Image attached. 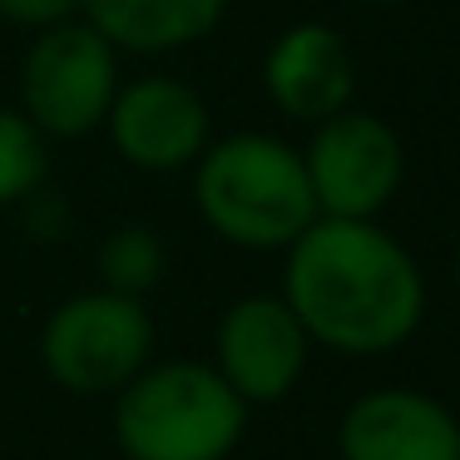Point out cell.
I'll list each match as a JSON object with an SVG mask.
<instances>
[{
    "label": "cell",
    "mask_w": 460,
    "mask_h": 460,
    "mask_svg": "<svg viewBox=\"0 0 460 460\" xmlns=\"http://www.w3.org/2000/svg\"><path fill=\"white\" fill-rule=\"evenodd\" d=\"M450 272H456V288H460V243H456V262H450Z\"/></svg>",
    "instance_id": "15"
},
{
    "label": "cell",
    "mask_w": 460,
    "mask_h": 460,
    "mask_svg": "<svg viewBox=\"0 0 460 460\" xmlns=\"http://www.w3.org/2000/svg\"><path fill=\"white\" fill-rule=\"evenodd\" d=\"M312 361V337L282 292H248L228 302L213 327V367L248 406H278L297 391Z\"/></svg>",
    "instance_id": "8"
},
{
    "label": "cell",
    "mask_w": 460,
    "mask_h": 460,
    "mask_svg": "<svg viewBox=\"0 0 460 460\" xmlns=\"http://www.w3.org/2000/svg\"><path fill=\"white\" fill-rule=\"evenodd\" d=\"M80 15V0H0V25L25 35H40L50 25H65Z\"/></svg>",
    "instance_id": "14"
},
{
    "label": "cell",
    "mask_w": 460,
    "mask_h": 460,
    "mask_svg": "<svg viewBox=\"0 0 460 460\" xmlns=\"http://www.w3.org/2000/svg\"><path fill=\"white\" fill-rule=\"evenodd\" d=\"M357 5H401V0H357Z\"/></svg>",
    "instance_id": "16"
},
{
    "label": "cell",
    "mask_w": 460,
    "mask_h": 460,
    "mask_svg": "<svg viewBox=\"0 0 460 460\" xmlns=\"http://www.w3.org/2000/svg\"><path fill=\"white\" fill-rule=\"evenodd\" d=\"M337 460H460V416L416 386L361 391L337 420Z\"/></svg>",
    "instance_id": "9"
},
{
    "label": "cell",
    "mask_w": 460,
    "mask_h": 460,
    "mask_svg": "<svg viewBox=\"0 0 460 460\" xmlns=\"http://www.w3.org/2000/svg\"><path fill=\"white\" fill-rule=\"evenodd\" d=\"M302 164L322 218H381L406 179L401 134L381 114H367L357 104L312 124Z\"/></svg>",
    "instance_id": "6"
},
{
    "label": "cell",
    "mask_w": 460,
    "mask_h": 460,
    "mask_svg": "<svg viewBox=\"0 0 460 460\" xmlns=\"http://www.w3.org/2000/svg\"><path fill=\"white\" fill-rule=\"evenodd\" d=\"M104 139L134 173H183L213 144V110L179 75H139L114 94Z\"/></svg>",
    "instance_id": "7"
},
{
    "label": "cell",
    "mask_w": 460,
    "mask_h": 460,
    "mask_svg": "<svg viewBox=\"0 0 460 460\" xmlns=\"http://www.w3.org/2000/svg\"><path fill=\"white\" fill-rule=\"evenodd\" d=\"M262 94L292 124H322L351 110L357 94V60L337 25L297 21L262 55Z\"/></svg>",
    "instance_id": "10"
},
{
    "label": "cell",
    "mask_w": 460,
    "mask_h": 460,
    "mask_svg": "<svg viewBox=\"0 0 460 460\" xmlns=\"http://www.w3.org/2000/svg\"><path fill=\"white\" fill-rule=\"evenodd\" d=\"M228 5L233 0H80V21H90L119 55L159 60L208 40Z\"/></svg>",
    "instance_id": "11"
},
{
    "label": "cell",
    "mask_w": 460,
    "mask_h": 460,
    "mask_svg": "<svg viewBox=\"0 0 460 460\" xmlns=\"http://www.w3.org/2000/svg\"><path fill=\"white\" fill-rule=\"evenodd\" d=\"M35 357L70 396H114L154 361V312L144 297L94 282L45 312Z\"/></svg>",
    "instance_id": "4"
},
{
    "label": "cell",
    "mask_w": 460,
    "mask_h": 460,
    "mask_svg": "<svg viewBox=\"0 0 460 460\" xmlns=\"http://www.w3.org/2000/svg\"><path fill=\"white\" fill-rule=\"evenodd\" d=\"M119 50L90 21H65L31 35L15 75V110L50 144H75L104 129L119 94Z\"/></svg>",
    "instance_id": "5"
},
{
    "label": "cell",
    "mask_w": 460,
    "mask_h": 460,
    "mask_svg": "<svg viewBox=\"0 0 460 460\" xmlns=\"http://www.w3.org/2000/svg\"><path fill=\"white\" fill-rule=\"evenodd\" d=\"M193 208L203 228L243 252H288L322 218L302 149L262 129L223 134L193 164Z\"/></svg>",
    "instance_id": "2"
},
{
    "label": "cell",
    "mask_w": 460,
    "mask_h": 460,
    "mask_svg": "<svg viewBox=\"0 0 460 460\" xmlns=\"http://www.w3.org/2000/svg\"><path fill=\"white\" fill-rule=\"evenodd\" d=\"M110 401V430L124 460H233L252 416L218 367L199 357L149 361Z\"/></svg>",
    "instance_id": "3"
},
{
    "label": "cell",
    "mask_w": 460,
    "mask_h": 460,
    "mask_svg": "<svg viewBox=\"0 0 460 460\" xmlns=\"http://www.w3.org/2000/svg\"><path fill=\"white\" fill-rule=\"evenodd\" d=\"M50 179V139L15 104H0V208L31 203Z\"/></svg>",
    "instance_id": "13"
},
{
    "label": "cell",
    "mask_w": 460,
    "mask_h": 460,
    "mask_svg": "<svg viewBox=\"0 0 460 460\" xmlns=\"http://www.w3.org/2000/svg\"><path fill=\"white\" fill-rule=\"evenodd\" d=\"M282 297L312 347L386 357L426 322V278L411 248L376 218H317L282 252Z\"/></svg>",
    "instance_id": "1"
},
{
    "label": "cell",
    "mask_w": 460,
    "mask_h": 460,
    "mask_svg": "<svg viewBox=\"0 0 460 460\" xmlns=\"http://www.w3.org/2000/svg\"><path fill=\"white\" fill-rule=\"evenodd\" d=\"M94 272H100V288L124 292V297H149L169 272V252L149 223H119L104 233L100 252H94Z\"/></svg>",
    "instance_id": "12"
}]
</instances>
